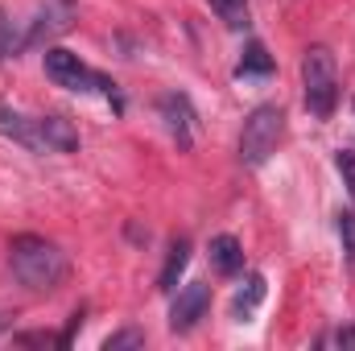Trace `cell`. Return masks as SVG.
I'll use <instances>...</instances> for the list:
<instances>
[{
    "mask_svg": "<svg viewBox=\"0 0 355 351\" xmlns=\"http://www.w3.org/2000/svg\"><path fill=\"white\" fill-rule=\"evenodd\" d=\"M8 264H12V277L33 293H50L67 277V252L42 236H17L8 244Z\"/></svg>",
    "mask_w": 355,
    "mask_h": 351,
    "instance_id": "6da1fadb",
    "label": "cell"
},
{
    "mask_svg": "<svg viewBox=\"0 0 355 351\" xmlns=\"http://www.w3.org/2000/svg\"><path fill=\"white\" fill-rule=\"evenodd\" d=\"M302 91H306V108L314 120H331L335 103H339V71H335V54L327 46H310L302 58Z\"/></svg>",
    "mask_w": 355,
    "mask_h": 351,
    "instance_id": "7a4b0ae2",
    "label": "cell"
},
{
    "mask_svg": "<svg viewBox=\"0 0 355 351\" xmlns=\"http://www.w3.org/2000/svg\"><path fill=\"white\" fill-rule=\"evenodd\" d=\"M46 79H50L54 87L79 91V95H103V99H116V103H120V87H116L107 75L91 71L79 54L58 50V46H50V50H46Z\"/></svg>",
    "mask_w": 355,
    "mask_h": 351,
    "instance_id": "3957f363",
    "label": "cell"
},
{
    "mask_svg": "<svg viewBox=\"0 0 355 351\" xmlns=\"http://www.w3.org/2000/svg\"><path fill=\"white\" fill-rule=\"evenodd\" d=\"M281 137H285V112L277 103L252 108L248 120H244V132H240V166H248V170L265 166L268 157L277 153Z\"/></svg>",
    "mask_w": 355,
    "mask_h": 351,
    "instance_id": "277c9868",
    "label": "cell"
},
{
    "mask_svg": "<svg viewBox=\"0 0 355 351\" xmlns=\"http://www.w3.org/2000/svg\"><path fill=\"white\" fill-rule=\"evenodd\" d=\"M207 310H211V285L190 281L186 289H178L174 306H170V331H174V335L194 331V327H198V318H202Z\"/></svg>",
    "mask_w": 355,
    "mask_h": 351,
    "instance_id": "5b68a950",
    "label": "cell"
},
{
    "mask_svg": "<svg viewBox=\"0 0 355 351\" xmlns=\"http://www.w3.org/2000/svg\"><path fill=\"white\" fill-rule=\"evenodd\" d=\"M71 17H75V4H71V0H46L42 12H37L33 25H29V33H25V50L50 42V37L62 33V29H71Z\"/></svg>",
    "mask_w": 355,
    "mask_h": 351,
    "instance_id": "8992f818",
    "label": "cell"
},
{
    "mask_svg": "<svg viewBox=\"0 0 355 351\" xmlns=\"http://www.w3.org/2000/svg\"><path fill=\"white\" fill-rule=\"evenodd\" d=\"M157 112L166 116V128H170V137L178 141V149H190L194 145V108H190V99L170 91V95L157 99Z\"/></svg>",
    "mask_w": 355,
    "mask_h": 351,
    "instance_id": "52a82bcc",
    "label": "cell"
},
{
    "mask_svg": "<svg viewBox=\"0 0 355 351\" xmlns=\"http://www.w3.org/2000/svg\"><path fill=\"white\" fill-rule=\"evenodd\" d=\"M0 137L17 141L21 149L29 153H46V141H42V120L37 116H25V112H12L0 103Z\"/></svg>",
    "mask_w": 355,
    "mask_h": 351,
    "instance_id": "ba28073f",
    "label": "cell"
},
{
    "mask_svg": "<svg viewBox=\"0 0 355 351\" xmlns=\"http://www.w3.org/2000/svg\"><path fill=\"white\" fill-rule=\"evenodd\" d=\"M42 120V141H46V153H75L79 149V132L67 116H37Z\"/></svg>",
    "mask_w": 355,
    "mask_h": 351,
    "instance_id": "9c48e42d",
    "label": "cell"
},
{
    "mask_svg": "<svg viewBox=\"0 0 355 351\" xmlns=\"http://www.w3.org/2000/svg\"><path fill=\"white\" fill-rule=\"evenodd\" d=\"M265 293H268L265 273H252V277L236 289V298H232V323H248V318L257 314V306L265 302Z\"/></svg>",
    "mask_w": 355,
    "mask_h": 351,
    "instance_id": "30bf717a",
    "label": "cell"
},
{
    "mask_svg": "<svg viewBox=\"0 0 355 351\" xmlns=\"http://www.w3.org/2000/svg\"><path fill=\"white\" fill-rule=\"evenodd\" d=\"M211 264H215L219 277H236V273L244 268V248H240V240H236V236H215V240H211Z\"/></svg>",
    "mask_w": 355,
    "mask_h": 351,
    "instance_id": "8fae6325",
    "label": "cell"
},
{
    "mask_svg": "<svg viewBox=\"0 0 355 351\" xmlns=\"http://www.w3.org/2000/svg\"><path fill=\"white\" fill-rule=\"evenodd\" d=\"M186 264H190V240L178 236L174 244H170V257H166V264H162V273H157V289H162V293H174L178 277H182Z\"/></svg>",
    "mask_w": 355,
    "mask_h": 351,
    "instance_id": "7c38bea8",
    "label": "cell"
},
{
    "mask_svg": "<svg viewBox=\"0 0 355 351\" xmlns=\"http://www.w3.org/2000/svg\"><path fill=\"white\" fill-rule=\"evenodd\" d=\"M236 75H240V79H268V75H272V58H268V50L261 42H248V46H244V58H240Z\"/></svg>",
    "mask_w": 355,
    "mask_h": 351,
    "instance_id": "4fadbf2b",
    "label": "cell"
},
{
    "mask_svg": "<svg viewBox=\"0 0 355 351\" xmlns=\"http://www.w3.org/2000/svg\"><path fill=\"white\" fill-rule=\"evenodd\" d=\"M215 4V12L232 25V29H244L248 25V0H211Z\"/></svg>",
    "mask_w": 355,
    "mask_h": 351,
    "instance_id": "5bb4252c",
    "label": "cell"
},
{
    "mask_svg": "<svg viewBox=\"0 0 355 351\" xmlns=\"http://www.w3.org/2000/svg\"><path fill=\"white\" fill-rule=\"evenodd\" d=\"M124 348H145V331L124 327V331H112V335L103 339V351H124Z\"/></svg>",
    "mask_w": 355,
    "mask_h": 351,
    "instance_id": "9a60e30c",
    "label": "cell"
},
{
    "mask_svg": "<svg viewBox=\"0 0 355 351\" xmlns=\"http://www.w3.org/2000/svg\"><path fill=\"white\" fill-rule=\"evenodd\" d=\"M17 50H25V37H17V29H12L8 12L0 8V62H4L8 54H17Z\"/></svg>",
    "mask_w": 355,
    "mask_h": 351,
    "instance_id": "2e32d148",
    "label": "cell"
},
{
    "mask_svg": "<svg viewBox=\"0 0 355 351\" xmlns=\"http://www.w3.org/2000/svg\"><path fill=\"white\" fill-rule=\"evenodd\" d=\"M339 240H343L347 268H355V215H347V211H339Z\"/></svg>",
    "mask_w": 355,
    "mask_h": 351,
    "instance_id": "e0dca14e",
    "label": "cell"
},
{
    "mask_svg": "<svg viewBox=\"0 0 355 351\" xmlns=\"http://www.w3.org/2000/svg\"><path fill=\"white\" fill-rule=\"evenodd\" d=\"M335 170H339V178H343V186H347V194H352V203H355V153L352 149L335 153Z\"/></svg>",
    "mask_w": 355,
    "mask_h": 351,
    "instance_id": "ac0fdd59",
    "label": "cell"
},
{
    "mask_svg": "<svg viewBox=\"0 0 355 351\" xmlns=\"http://www.w3.org/2000/svg\"><path fill=\"white\" fill-rule=\"evenodd\" d=\"M318 343H339V348H355V331H352V327H339V331L322 335Z\"/></svg>",
    "mask_w": 355,
    "mask_h": 351,
    "instance_id": "d6986e66",
    "label": "cell"
},
{
    "mask_svg": "<svg viewBox=\"0 0 355 351\" xmlns=\"http://www.w3.org/2000/svg\"><path fill=\"white\" fill-rule=\"evenodd\" d=\"M8 323H12V314H0V331H4V327H8Z\"/></svg>",
    "mask_w": 355,
    "mask_h": 351,
    "instance_id": "ffe728a7",
    "label": "cell"
}]
</instances>
